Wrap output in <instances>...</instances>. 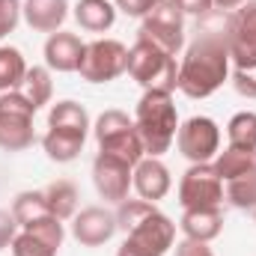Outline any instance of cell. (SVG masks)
Listing matches in <instances>:
<instances>
[{"label": "cell", "instance_id": "cell-1", "mask_svg": "<svg viewBox=\"0 0 256 256\" xmlns=\"http://www.w3.org/2000/svg\"><path fill=\"white\" fill-rule=\"evenodd\" d=\"M230 12H208L179 66V86L188 98H208L230 74Z\"/></svg>", "mask_w": 256, "mask_h": 256}, {"label": "cell", "instance_id": "cell-2", "mask_svg": "<svg viewBox=\"0 0 256 256\" xmlns=\"http://www.w3.org/2000/svg\"><path fill=\"white\" fill-rule=\"evenodd\" d=\"M116 226L134 250L149 256H164L176 242V224L146 200H122L116 208Z\"/></svg>", "mask_w": 256, "mask_h": 256}, {"label": "cell", "instance_id": "cell-3", "mask_svg": "<svg viewBox=\"0 0 256 256\" xmlns=\"http://www.w3.org/2000/svg\"><path fill=\"white\" fill-rule=\"evenodd\" d=\"M134 126L143 140V149L149 158H161L179 131V114L176 104L167 92H143V98L137 102V114H134Z\"/></svg>", "mask_w": 256, "mask_h": 256}, {"label": "cell", "instance_id": "cell-4", "mask_svg": "<svg viewBox=\"0 0 256 256\" xmlns=\"http://www.w3.org/2000/svg\"><path fill=\"white\" fill-rule=\"evenodd\" d=\"M128 74L146 90V92H173L179 86V66L176 57L137 39L134 48L128 51Z\"/></svg>", "mask_w": 256, "mask_h": 256}, {"label": "cell", "instance_id": "cell-5", "mask_svg": "<svg viewBox=\"0 0 256 256\" xmlns=\"http://www.w3.org/2000/svg\"><path fill=\"white\" fill-rule=\"evenodd\" d=\"M96 140H98V152L126 161L128 167H137L146 158V149H143V140L137 134V126L122 110H104L96 120Z\"/></svg>", "mask_w": 256, "mask_h": 256}, {"label": "cell", "instance_id": "cell-6", "mask_svg": "<svg viewBox=\"0 0 256 256\" xmlns=\"http://www.w3.org/2000/svg\"><path fill=\"white\" fill-rule=\"evenodd\" d=\"M33 116H36V110L15 90L3 92L0 96V149L21 152V149L33 146V140H36Z\"/></svg>", "mask_w": 256, "mask_h": 256}, {"label": "cell", "instance_id": "cell-7", "mask_svg": "<svg viewBox=\"0 0 256 256\" xmlns=\"http://www.w3.org/2000/svg\"><path fill=\"white\" fill-rule=\"evenodd\" d=\"M128 68V48L116 39H96L84 48L80 57V78L90 84H108L120 74H126Z\"/></svg>", "mask_w": 256, "mask_h": 256}, {"label": "cell", "instance_id": "cell-8", "mask_svg": "<svg viewBox=\"0 0 256 256\" xmlns=\"http://www.w3.org/2000/svg\"><path fill=\"white\" fill-rule=\"evenodd\" d=\"M182 208H214L224 202V182L214 164H191L179 182Z\"/></svg>", "mask_w": 256, "mask_h": 256}, {"label": "cell", "instance_id": "cell-9", "mask_svg": "<svg viewBox=\"0 0 256 256\" xmlns=\"http://www.w3.org/2000/svg\"><path fill=\"white\" fill-rule=\"evenodd\" d=\"M176 143H179V152H182L191 164H208V161L218 155L220 128H218L214 120H208V116H191V120H185V122L179 126Z\"/></svg>", "mask_w": 256, "mask_h": 256}, {"label": "cell", "instance_id": "cell-10", "mask_svg": "<svg viewBox=\"0 0 256 256\" xmlns=\"http://www.w3.org/2000/svg\"><path fill=\"white\" fill-rule=\"evenodd\" d=\"M230 60L236 68H254L256 66V0L242 3L236 12H230Z\"/></svg>", "mask_w": 256, "mask_h": 256}, {"label": "cell", "instance_id": "cell-11", "mask_svg": "<svg viewBox=\"0 0 256 256\" xmlns=\"http://www.w3.org/2000/svg\"><path fill=\"white\" fill-rule=\"evenodd\" d=\"M131 182H134V167H128L126 161H120L114 155L98 152V158L92 161V185L102 200L120 206L122 200H128Z\"/></svg>", "mask_w": 256, "mask_h": 256}, {"label": "cell", "instance_id": "cell-12", "mask_svg": "<svg viewBox=\"0 0 256 256\" xmlns=\"http://www.w3.org/2000/svg\"><path fill=\"white\" fill-rule=\"evenodd\" d=\"M116 214L102 208V206H86L80 208V214H74V224H72V236L84 244V248H98L104 242L114 238L116 232Z\"/></svg>", "mask_w": 256, "mask_h": 256}, {"label": "cell", "instance_id": "cell-13", "mask_svg": "<svg viewBox=\"0 0 256 256\" xmlns=\"http://www.w3.org/2000/svg\"><path fill=\"white\" fill-rule=\"evenodd\" d=\"M134 191L140 194V200L146 202H158L164 200L170 191V170L158 161V158H143L137 167H134Z\"/></svg>", "mask_w": 256, "mask_h": 256}, {"label": "cell", "instance_id": "cell-14", "mask_svg": "<svg viewBox=\"0 0 256 256\" xmlns=\"http://www.w3.org/2000/svg\"><path fill=\"white\" fill-rule=\"evenodd\" d=\"M84 42L74 36V33H51L48 42H45V63L48 68H57V72H78L80 57H84Z\"/></svg>", "mask_w": 256, "mask_h": 256}, {"label": "cell", "instance_id": "cell-15", "mask_svg": "<svg viewBox=\"0 0 256 256\" xmlns=\"http://www.w3.org/2000/svg\"><path fill=\"white\" fill-rule=\"evenodd\" d=\"M24 21L39 33H57L68 15V0H24Z\"/></svg>", "mask_w": 256, "mask_h": 256}, {"label": "cell", "instance_id": "cell-16", "mask_svg": "<svg viewBox=\"0 0 256 256\" xmlns=\"http://www.w3.org/2000/svg\"><path fill=\"white\" fill-rule=\"evenodd\" d=\"M179 226H182L185 238L206 242V244H208L212 238L220 236V230H224V214H220L218 206H214V208H185Z\"/></svg>", "mask_w": 256, "mask_h": 256}, {"label": "cell", "instance_id": "cell-17", "mask_svg": "<svg viewBox=\"0 0 256 256\" xmlns=\"http://www.w3.org/2000/svg\"><path fill=\"white\" fill-rule=\"evenodd\" d=\"M84 140L86 134H78V131H66V128H48V134L42 137V146H45V155L57 164H68L80 155L84 149Z\"/></svg>", "mask_w": 256, "mask_h": 256}, {"label": "cell", "instance_id": "cell-18", "mask_svg": "<svg viewBox=\"0 0 256 256\" xmlns=\"http://www.w3.org/2000/svg\"><path fill=\"white\" fill-rule=\"evenodd\" d=\"M74 21L90 30V33H104L116 21V6L108 0H78L74 6Z\"/></svg>", "mask_w": 256, "mask_h": 256}, {"label": "cell", "instance_id": "cell-19", "mask_svg": "<svg viewBox=\"0 0 256 256\" xmlns=\"http://www.w3.org/2000/svg\"><path fill=\"white\" fill-rule=\"evenodd\" d=\"M51 74H48V68H42V66H33V68H27V74L21 78V84L15 86V92L33 108V110H39V108H45L48 102H51Z\"/></svg>", "mask_w": 256, "mask_h": 256}, {"label": "cell", "instance_id": "cell-20", "mask_svg": "<svg viewBox=\"0 0 256 256\" xmlns=\"http://www.w3.org/2000/svg\"><path fill=\"white\" fill-rule=\"evenodd\" d=\"M45 206H48V212L54 214V218H60V220H68L72 214H74V208H78V188L72 185V182H66V179H57V182H51L45 191Z\"/></svg>", "mask_w": 256, "mask_h": 256}, {"label": "cell", "instance_id": "cell-21", "mask_svg": "<svg viewBox=\"0 0 256 256\" xmlns=\"http://www.w3.org/2000/svg\"><path fill=\"white\" fill-rule=\"evenodd\" d=\"M137 39H143V42H149V45H155V48L176 57L182 42H185V30H173V27H164V24H155V21L143 18V24L137 30Z\"/></svg>", "mask_w": 256, "mask_h": 256}, {"label": "cell", "instance_id": "cell-22", "mask_svg": "<svg viewBox=\"0 0 256 256\" xmlns=\"http://www.w3.org/2000/svg\"><path fill=\"white\" fill-rule=\"evenodd\" d=\"M48 128H66V131L86 134L90 131V114L78 102H57L48 114Z\"/></svg>", "mask_w": 256, "mask_h": 256}, {"label": "cell", "instance_id": "cell-23", "mask_svg": "<svg viewBox=\"0 0 256 256\" xmlns=\"http://www.w3.org/2000/svg\"><path fill=\"white\" fill-rule=\"evenodd\" d=\"M224 196L236 208H256V167L224 182Z\"/></svg>", "mask_w": 256, "mask_h": 256}, {"label": "cell", "instance_id": "cell-24", "mask_svg": "<svg viewBox=\"0 0 256 256\" xmlns=\"http://www.w3.org/2000/svg\"><path fill=\"white\" fill-rule=\"evenodd\" d=\"M51 212H48V206H45V196L42 191H24L15 196V202H12V218L18 220V226L24 230V226H30V224H36V220H42V218H48Z\"/></svg>", "mask_w": 256, "mask_h": 256}, {"label": "cell", "instance_id": "cell-25", "mask_svg": "<svg viewBox=\"0 0 256 256\" xmlns=\"http://www.w3.org/2000/svg\"><path fill=\"white\" fill-rule=\"evenodd\" d=\"M256 167V158L250 152H242V149H236V146H226L220 155H218V161H214V170H218V176H220V182H226V179H232V176H242V173H248V170H254Z\"/></svg>", "mask_w": 256, "mask_h": 256}, {"label": "cell", "instance_id": "cell-26", "mask_svg": "<svg viewBox=\"0 0 256 256\" xmlns=\"http://www.w3.org/2000/svg\"><path fill=\"white\" fill-rule=\"evenodd\" d=\"M226 137H230V146L242 149V152H254L256 143V114L244 110V114H236L226 126Z\"/></svg>", "mask_w": 256, "mask_h": 256}, {"label": "cell", "instance_id": "cell-27", "mask_svg": "<svg viewBox=\"0 0 256 256\" xmlns=\"http://www.w3.org/2000/svg\"><path fill=\"white\" fill-rule=\"evenodd\" d=\"M27 74V63L18 48H0V92H9Z\"/></svg>", "mask_w": 256, "mask_h": 256}, {"label": "cell", "instance_id": "cell-28", "mask_svg": "<svg viewBox=\"0 0 256 256\" xmlns=\"http://www.w3.org/2000/svg\"><path fill=\"white\" fill-rule=\"evenodd\" d=\"M12 256H57V250L48 244V242H42V238H36L33 232H27V230H21L15 238H12Z\"/></svg>", "mask_w": 256, "mask_h": 256}, {"label": "cell", "instance_id": "cell-29", "mask_svg": "<svg viewBox=\"0 0 256 256\" xmlns=\"http://www.w3.org/2000/svg\"><path fill=\"white\" fill-rule=\"evenodd\" d=\"M21 9H24L21 0H0V39L9 36V33L18 27V21H21Z\"/></svg>", "mask_w": 256, "mask_h": 256}, {"label": "cell", "instance_id": "cell-30", "mask_svg": "<svg viewBox=\"0 0 256 256\" xmlns=\"http://www.w3.org/2000/svg\"><path fill=\"white\" fill-rule=\"evenodd\" d=\"M232 86H236L238 96L256 98V66L254 68H236L232 72Z\"/></svg>", "mask_w": 256, "mask_h": 256}, {"label": "cell", "instance_id": "cell-31", "mask_svg": "<svg viewBox=\"0 0 256 256\" xmlns=\"http://www.w3.org/2000/svg\"><path fill=\"white\" fill-rule=\"evenodd\" d=\"M18 236V220L12 218V212L0 208V250L12 244V238Z\"/></svg>", "mask_w": 256, "mask_h": 256}, {"label": "cell", "instance_id": "cell-32", "mask_svg": "<svg viewBox=\"0 0 256 256\" xmlns=\"http://www.w3.org/2000/svg\"><path fill=\"white\" fill-rule=\"evenodd\" d=\"M155 0H116V9L126 12L128 18H146Z\"/></svg>", "mask_w": 256, "mask_h": 256}, {"label": "cell", "instance_id": "cell-33", "mask_svg": "<svg viewBox=\"0 0 256 256\" xmlns=\"http://www.w3.org/2000/svg\"><path fill=\"white\" fill-rule=\"evenodd\" d=\"M176 256H214L212 248L206 242H194V238H185L176 244Z\"/></svg>", "mask_w": 256, "mask_h": 256}, {"label": "cell", "instance_id": "cell-34", "mask_svg": "<svg viewBox=\"0 0 256 256\" xmlns=\"http://www.w3.org/2000/svg\"><path fill=\"white\" fill-rule=\"evenodd\" d=\"M176 3H179V9H182L185 15H196V18L208 15L212 6H214V0H176Z\"/></svg>", "mask_w": 256, "mask_h": 256}, {"label": "cell", "instance_id": "cell-35", "mask_svg": "<svg viewBox=\"0 0 256 256\" xmlns=\"http://www.w3.org/2000/svg\"><path fill=\"white\" fill-rule=\"evenodd\" d=\"M242 3H248V0H214V6H218L220 12H232V9H238Z\"/></svg>", "mask_w": 256, "mask_h": 256}, {"label": "cell", "instance_id": "cell-36", "mask_svg": "<svg viewBox=\"0 0 256 256\" xmlns=\"http://www.w3.org/2000/svg\"><path fill=\"white\" fill-rule=\"evenodd\" d=\"M116 256H149V254H140V250H134L128 242H122V248L116 250Z\"/></svg>", "mask_w": 256, "mask_h": 256}, {"label": "cell", "instance_id": "cell-37", "mask_svg": "<svg viewBox=\"0 0 256 256\" xmlns=\"http://www.w3.org/2000/svg\"><path fill=\"white\" fill-rule=\"evenodd\" d=\"M250 155H254V158H256V143H254V152H250Z\"/></svg>", "mask_w": 256, "mask_h": 256}, {"label": "cell", "instance_id": "cell-38", "mask_svg": "<svg viewBox=\"0 0 256 256\" xmlns=\"http://www.w3.org/2000/svg\"><path fill=\"white\" fill-rule=\"evenodd\" d=\"M254 218H256V208H254Z\"/></svg>", "mask_w": 256, "mask_h": 256}]
</instances>
